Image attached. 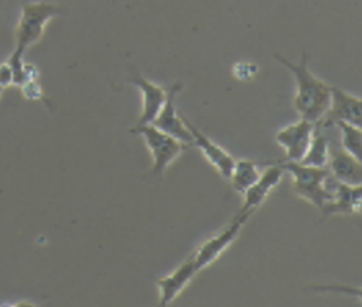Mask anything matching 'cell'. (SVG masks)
I'll return each instance as SVG.
<instances>
[{
  "instance_id": "6da1fadb",
  "label": "cell",
  "mask_w": 362,
  "mask_h": 307,
  "mask_svg": "<svg viewBox=\"0 0 362 307\" xmlns=\"http://www.w3.org/2000/svg\"><path fill=\"white\" fill-rule=\"evenodd\" d=\"M274 58L291 72L296 81V95L293 102L298 116L313 123H318L329 106L331 85L310 71L305 52H303L300 62H293L280 54H274Z\"/></svg>"
},
{
  "instance_id": "7a4b0ae2",
  "label": "cell",
  "mask_w": 362,
  "mask_h": 307,
  "mask_svg": "<svg viewBox=\"0 0 362 307\" xmlns=\"http://www.w3.org/2000/svg\"><path fill=\"white\" fill-rule=\"evenodd\" d=\"M62 13L64 10L54 3H24L14 33L16 45L13 54L24 57V52L41 40L48 21H51L57 16H61Z\"/></svg>"
},
{
  "instance_id": "3957f363",
  "label": "cell",
  "mask_w": 362,
  "mask_h": 307,
  "mask_svg": "<svg viewBox=\"0 0 362 307\" xmlns=\"http://www.w3.org/2000/svg\"><path fill=\"white\" fill-rule=\"evenodd\" d=\"M281 167L284 173L291 174L293 190L297 197L307 199L318 209H321L324 204L332 198L334 194L328 184V168L304 166L297 161H284Z\"/></svg>"
},
{
  "instance_id": "277c9868",
  "label": "cell",
  "mask_w": 362,
  "mask_h": 307,
  "mask_svg": "<svg viewBox=\"0 0 362 307\" xmlns=\"http://www.w3.org/2000/svg\"><path fill=\"white\" fill-rule=\"evenodd\" d=\"M130 132L143 136L144 143L153 158V166L150 170V174L153 177H161L167 167L175 158H178L188 146L178 139L170 136L168 133L157 129L151 123L136 124L133 129H130Z\"/></svg>"
},
{
  "instance_id": "5b68a950",
  "label": "cell",
  "mask_w": 362,
  "mask_h": 307,
  "mask_svg": "<svg viewBox=\"0 0 362 307\" xmlns=\"http://www.w3.org/2000/svg\"><path fill=\"white\" fill-rule=\"evenodd\" d=\"M250 214H236V216L229 222L228 226L221 229L216 235L208 238L205 242H202L197 250L191 255L195 267L198 272L206 269L209 265H212L238 238L240 233V229L243 228L245 222Z\"/></svg>"
},
{
  "instance_id": "8992f818",
  "label": "cell",
  "mask_w": 362,
  "mask_h": 307,
  "mask_svg": "<svg viewBox=\"0 0 362 307\" xmlns=\"http://www.w3.org/2000/svg\"><path fill=\"white\" fill-rule=\"evenodd\" d=\"M317 123L305 119H298L281 127L276 133V141L284 149V161H300L305 154Z\"/></svg>"
},
{
  "instance_id": "52a82bcc",
  "label": "cell",
  "mask_w": 362,
  "mask_h": 307,
  "mask_svg": "<svg viewBox=\"0 0 362 307\" xmlns=\"http://www.w3.org/2000/svg\"><path fill=\"white\" fill-rule=\"evenodd\" d=\"M181 89H182V83H180V82H174L170 86V89L167 91L165 102H164L163 108L160 109L158 115L151 122V124L156 126L157 129L168 133L170 136L178 139L180 141L192 146L191 132L188 130V127L184 122V117L181 115H178V110L175 106V98Z\"/></svg>"
},
{
  "instance_id": "ba28073f",
  "label": "cell",
  "mask_w": 362,
  "mask_h": 307,
  "mask_svg": "<svg viewBox=\"0 0 362 307\" xmlns=\"http://www.w3.org/2000/svg\"><path fill=\"white\" fill-rule=\"evenodd\" d=\"M361 99L338 86H331L329 106L317 124H334L337 122H345L355 126H361Z\"/></svg>"
},
{
  "instance_id": "9c48e42d",
  "label": "cell",
  "mask_w": 362,
  "mask_h": 307,
  "mask_svg": "<svg viewBox=\"0 0 362 307\" xmlns=\"http://www.w3.org/2000/svg\"><path fill=\"white\" fill-rule=\"evenodd\" d=\"M284 177V170L281 164H272L263 170L256 180V183L249 187L242 195L243 202L239 214H253L269 197V194L280 184Z\"/></svg>"
},
{
  "instance_id": "30bf717a",
  "label": "cell",
  "mask_w": 362,
  "mask_h": 307,
  "mask_svg": "<svg viewBox=\"0 0 362 307\" xmlns=\"http://www.w3.org/2000/svg\"><path fill=\"white\" fill-rule=\"evenodd\" d=\"M328 184L334 195L320 209L322 219L329 215H352L361 212V185H348L332 177H329Z\"/></svg>"
},
{
  "instance_id": "8fae6325",
  "label": "cell",
  "mask_w": 362,
  "mask_h": 307,
  "mask_svg": "<svg viewBox=\"0 0 362 307\" xmlns=\"http://www.w3.org/2000/svg\"><path fill=\"white\" fill-rule=\"evenodd\" d=\"M184 122L191 132L192 136V146L199 149L202 156L208 160V163L216 168V171L223 177L229 178V174L232 171L235 157L230 156L223 147H221L218 143H215L212 139H209L202 130H199L195 124H192L188 119L184 117Z\"/></svg>"
},
{
  "instance_id": "7c38bea8",
  "label": "cell",
  "mask_w": 362,
  "mask_h": 307,
  "mask_svg": "<svg viewBox=\"0 0 362 307\" xmlns=\"http://www.w3.org/2000/svg\"><path fill=\"white\" fill-rule=\"evenodd\" d=\"M197 273L198 270L195 267V263L189 256L180 266H177L171 273L157 279L156 283L160 291L158 304L160 306L171 304L178 297V294H181L182 290L189 284V282L194 279Z\"/></svg>"
},
{
  "instance_id": "4fadbf2b",
  "label": "cell",
  "mask_w": 362,
  "mask_h": 307,
  "mask_svg": "<svg viewBox=\"0 0 362 307\" xmlns=\"http://www.w3.org/2000/svg\"><path fill=\"white\" fill-rule=\"evenodd\" d=\"M130 82L141 93V110H140L137 124L151 123L165 102L167 89H164L161 85L151 82L150 79L144 78L139 72H134L132 75Z\"/></svg>"
},
{
  "instance_id": "5bb4252c",
  "label": "cell",
  "mask_w": 362,
  "mask_h": 307,
  "mask_svg": "<svg viewBox=\"0 0 362 307\" xmlns=\"http://www.w3.org/2000/svg\"><path fill=\"white\" fill-rule=\"evenodd\" d=\"M328 171L331 177L348 185L362 184V164L361 160L348 154L342 149H329Z\"/></svg>"
},
{
  "instance_id": "9a60e30c",
  "label": "cell",
  "mask_w": 362,
  "mask_h": 307,
  "mask_svg": "<svg viewBox=\"0 0 362 307\" xmlns=\"http://www.w3.org/2000/svg\"><path fill=\"white\" fill-rule=\"evenodd\" d=\"M260 168L256 161L249 158H235L232 171L229 174V181L232 188L238 194H243L249 187H252L260 175Z\"/></svg>"
},
{
  "instance_id": "2e32d148",
  "label": "cell",
  "mask_w": 362,
  "mask_h": 307,
  "mask_svg": "<svg viewBox=\"0 0 362 307\" xmlns=\"http://www.w3.org/2000/svg\"><path fill=\"white\" fill-rule=\"evenodd\" d=\"M329 149L331 147L327 137L322 134L321 130L315 129L305 154L297 163L304 166H311V167L327 168L328 158H329Z\"/></svg>"
},
{
  "instance_id": "e0dca14e",
  "label": "cell",
  "mask_w": 362,
  "mask_h": 307,
  "mask_svg": "<svg viewBox=\"0 0 362 307\" xmlns=\"http://www.w3.org/2000/svg\"><path fill=\"white\" fill-rule=\"evenodd\" d=\"M334 124H337L341 132V149L345 150L348 154L361 160V151H362L361 126H355L345 122H337Z\"/></svg>"
},
{
  "instance_id": "ac0fdd59",
  "label": "cell",
  "mask_w": 362,
  "mask_h": 307,
  "mask_svg": "<svg viewBox=\"0 0 362 307\" xmlns=\"http://www.w3.org/2000/svg\"><path fill=\"white\" fill-rule=\"evenodd\" d=\"M24 98L27 99H31V100H38V99H44V95H42V89L40 86V83L37 82V79H31L25 83H23L20 86Z\"/></svg>"
},
{
  "instance_id": "d6986e66",
  "label": "cell",
  "mask_w": 362,
  "mask_h": 307,
  "mask_svg": "<svg viewBox=\"0 0 362 307\" xmlns=\"http://www.w3.org/2000/svg\"><path fill=\"white\" fill-rule=\"evenodd\" d=\"M13 85V69L7 61L0 64V86L7 88Z\"/></svg>"
},
{
  "instance_id": "ffe728a7",
  "label": "cell",
  "mask_w": 362,
  "mask_h": 307,
  "mask_svg": "<svg viewBox=\"0 0 362 307\" xmlns=\"http://www.w3.org/2000/svg\"><path fill=\"white\" fill-rule=\"evenodd\" d=\"M3 91H4V88H1V86H0V96H1V93H3Z\"/></svg>"
}]
</instances>
